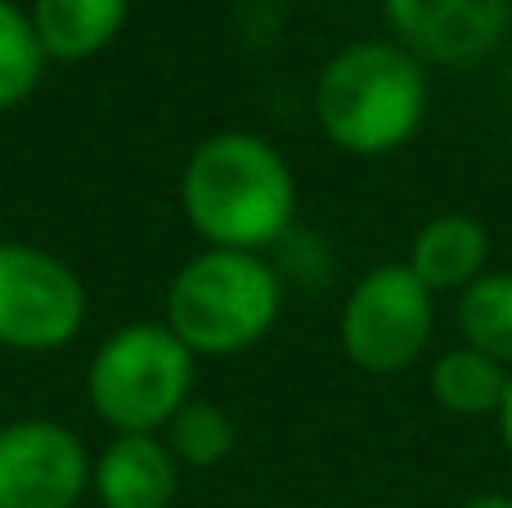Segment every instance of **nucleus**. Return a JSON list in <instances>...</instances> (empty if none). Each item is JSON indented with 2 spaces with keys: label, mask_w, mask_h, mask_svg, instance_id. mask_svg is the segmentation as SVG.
I'll list each match as a JSON object with an SVG mask.
<instances>
[{
  "label": "nucleus",
  "mask_w": 512,
  "mask_h": 508,
  "mask_svg": "<svg viewBox=\"0 0 512 508\" xmlns=\"http://www.w3.org/2000/svg\"><path fill=\"white\" fill-rule=\"evenodd\" d=\"M180 212L203 248L265 252L297 221L292 162L256 131H216L180 171Z\"/></svg>",
  "instance_id": "obj_1"
},
{
  "label": "nucleus",
  "mask_w": 512,
  "mask_h": 508,
  "mask_svg": "<svg viewBox=\"0 0 512 508\" xmlns=\"http://www.w3.org/2000/svg\"><path fill=\"white\" fill-rule=\"evenodd\" d=\"M427 63L396 41H351L315 77V126L351 158H387L427 122Z\"/></svg>",
  "instance_id": "obj_2"
},
{
  "label": "nucleus",
  "mask_w": 512,
  "mask_h": 508,
  "mask_svg": "<svg viewBox=\"0 0 512 508\" xmlns=\"http://www.w3.org/2000/svg\"><path fill=\"white\" fill-rule=\"evenodd\" d=\"M288 284L265 252L203 248L171 275L162 324L194 356H243L283 315Z\"/></svg>",
  "instance_id": "obj_3"
},
{
  "label": "nucleus",
  "mask_w": 512,
  "mask_h": 508,
  "mask_svg": "<svg viewBox=\"0 0 512 508\" xmlns=\"http://www.w3.org/2000/svg\"><path fill=\"white\" fill-rule=\"evenodd\" d=\"M198 356L162 320H131L95 347L86 401L113 432H162L194 401Z\"/></svg>",
  "instance_id": "obj_4"
},
{
  "label": "nucleus",
  "mask_w": 512,
  "mask_h": 508,
  "mask_svg": "<svg viewBox=\"0 0 512 508\" xmlns=\"http://www.w3.org/2000/svg\"><path fill=\"white\" fill-rule=\"evenodd\" d=\"M436 333V297L414 279L405 261H382L351 284L337 315L342 356L360 374L391 378L427 356Z\"/></svg>",
  "instance_id": "obj_5"
},
{
  "label": "nucleus",
  "mask_w": 512,
  "mask_h": 508,
  "mask_svg": "<svg viewBox=\"0 0 512 508\" xmlns=\"http://www.w3.org/2000/svg\"><path fill=\"white\" fill-rule=\"evenodd\" d=\"M90 297L81 275L36 243L0 239V347L45 356L81 333Z\"/></svg>",
  "instance_id": "obj_6"
},
{
  "label": "nucleus",
  "mask_w": 512,
  "mask_h": 508,
  "mask_svg": "<svg viewBox=\"0 0 512 508\" xmlns=\"http://www.w3.org/2000/svg\"><path fill=\"white\" fill-rule=\"evenodd\" d=\"M90 450L59 419L0 428V508H77L90 491Z\"/></svg>",
  "instance_id": "obj_7"
},
{
  "label": "nucleus",
  "mask_w": 512,
  "mask_h": 508,
  "mask_svg": "<svg viewBox=\"0 0 512 508\" xmlns=\"http://www.w3.org/2000/svg\"><path fill=\"white\" fill-rule=\"evenodd\" d=\"M391 41L414 59L459 68L508 36L512 0H382Z\"/></svg>",
  "instance_id": "obj_8"
},
{
  "label": "nucleus",
  "mask_w": 512,
  "mask_h": 508,
  "mask_svg": "<svg viewBox=\"0 0 512 508\" xmlns=\"http://www.w3.org/2000/svg\"><path fill=\"white\" fill-rule=\"evenodd\" d=\"M180 473L162 432H113L90 464V491L104 508H171Z\"/></svg>",
  "instance_id": "obj_9"
},
{
  "label": "nucleus",
  "mask_w": 512,
  "mask_h": 508,
  "mask_svg": "<svg viewBox=\"0 0 512 508\" xmlns=\"http://www.w3.org/2000/svg\"><path fill=\"white\" fill-rule=\"evenodd\" d=\"M405 266L432 297L463 293L477 284L490 266V234L477 216L468 212H441L414 234Z\"/></svg>",
  "instance_id": "obj_10"
},
{
  "label": "nucleus",
  "mask_w": 512,
  "mask_h": 508,
  "mask_svg": "<svg viewBox=\"0 0 512 508\" xmlns=\"http://www.w3.org/2000/svg\"><path fill=\"white\" fill-rule=\"evenodd\" d=\"M27 18L50 63H86L122 36L131 0H32Z\"/></svg>",
  "instance_id": "obj_11"
},
{
  "label": "nucleus",
  "mask_w": 512,
  "mask_h": 508,
  "mask_svg": "<svg viewBox=\"0 0 512 508\" xmlns=\"http://www.w3.org/2000/svg\"><path fill=\"white\" fill-rule=\"evenodd\" d=\"M427 383H432V396L441 410L459 414V419H495L499 401H504L508 369L459 342V347L441 351L432 360Z\"/></svg>",
  "instance_id": "obj_12"
},
{
  "label": "nucleus",
  "mask_w": 512,
  "mask_h": 508,
  "mask_svg": "<svg viewBox=\"0 0 512 508\" xmlns=\"http://www.w3.org/2000/svg\"><path fill=\"white\" fill-rule=\"evenodd\" d=\"M459 333L463 347L512 369V270H486L477 284L459 293Z\"/></svg>",
  "instance_id": "obj_13"
},
{
  "label": "nucleus",
  "mask_w": 512,
  "mask_h": 508,
  "mask_svg": "<svg viewBox=\"0 0 512 508\" xmlns=\"http://www.w3.org/2000/svg\"><path fill=\"white\" fill-rule=\"evenodd\" d=\"M45 68H50V59H45L41 41H36L27 5L0 0V117L23 108L36 95Z\"/></svg>",
  "instance_id": "obj_14"
},
{
  "label": "nucleus",
  "mask_w": 512,
  "mask_h": 508,
  "mask_svg": "<svg viewBox=\"0 0 512 508\" xmlns=\"http://www.w3.org/2000/svg\"><path fill=\"white\" fill-rule=\"evenodd\" d=\"M162 441H167V450L176 455L180 468L203 473V468H216L234 455V446H239V428H234V419L221 410V405L198 401L194 396V401L180 405V414L162 428Z\"/></svg>",
  "instance_id": "obj_15"
},
{
  "label": "nucleus",
  "mask_w": 512,
  "mask_h": 508,
  "mask_svg": "<svg viewBox=\"0 0 512 508\" xmlns=\"http://www.w3.org/2000/svg\"><path fill=\"white\" fill-rule=\"evenodd\" d=\"M495 428H499V446H504L508 459H512V369H508V383H504V401H499V410H495Z\"/></svg>",
  "instance_id": "obj_16"
},
{
  "label": "nucleus",
  "mask_w": 512,
  "mask_h": 508,
  "mask_svg": "<svg viewBox=\"0 0 512 508\" xmlns=\"http://www.w3.org/2000/svg\"><path fill=\"white\" fill-rule=\"evenodd\" d=\"M459 508H512V495L508 491H486V495H472L468 504Z\"/></svg>",
  "instance_id": "obj_17"
}]
</instances>
